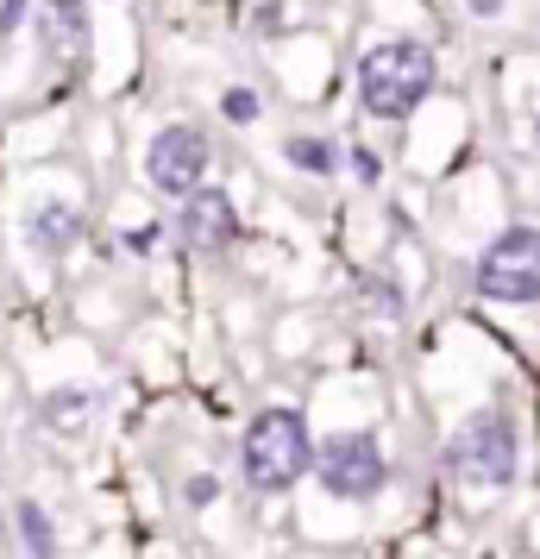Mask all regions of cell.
Returning a JSON list of instances; mask_svg holds the SVG:
<instances>
[{"label": "cell", "mask_w": 540, "mask_h": 559, "mask_svg": "<svg viewBox=\"0 0 540 559\" xmlns=\"http://www.w3.org/2000/svg\"><path fill=\"white\" fill-rule=\"evenodd\" d=\"M284 157L302 170V177H334L339 170V145L334 139H314V132H296V139L284 145Z\"/></svg>", "instance_id": "cell-11"}, {"label": "cell", "mask_w": 540, "mask_h": 559, "mask_svg": "<svg viewBox=\"0 0 540 559\" xmlns=\"http://www.w3.org/2000/svg\"><path fill=\"white\" fill-rule=\"evenodd\" d=\"M352 177H359V182H377V177H384V164H377V152H364V145H352Z\"/></svg>", "instance_id": "cell-14"}, {"label": "cell", "mask_w": 540, "mask_h": 559, "mask_svg": "<svg viewBox=\"0 0 540 559\" xmlns=\"http://www.w3.org/2000/svg\"><path fill=\"white\" fill-rule=\"evenodd\" d=\"M26 7H32V0H0V32H20Z\"/></svg>", "instance_id": "cell-16"}, {"label": "cell", "mask_w": 540, "mask_h": 559, "mask_svg": "<svg viewBox=\"0 0 540 559\" xmlns=\"http://www.w3.org/2000/svg\"><path fill=\"white\" fill-rule=\"evenodd\" d=\"M515 465H521V440H515V421L503 408H478L446 440V472L471 490H503L515 478Z\"/></svg>", "instance_id": "cell-3"}, {"label": "cell", "mask_w": 540, "mask_h": 559, "mask_svg": "<svg viewBox=\"0 0 540 559\" xmlns=\"http://www.w3.org/2000/svg\"><path fill=\"white\" fill-rule=\"evenodd\" d=\"M471 283L484 302H540V227H503L478 252Z\"/></svg>", "instance_id": "cell-4"}, {"label": "cell", "mask_w": 540, "mask_h": 559, "mask_svg": "<svg viewBox=\"0 0 540 559\" xmlns=\"http://www.w3.org/2000/svg\"><path fill=\"white\" fill-rule=\"evenodd\" d=\"M95 415H101V396H95L88 383H63V390H45V403H38V428L76 440V433H88Z\"/></svg>", "instance_id": "cell-8"}, {"label": "cell", "mask_w": 540, "mask_h": 559, "mask_svg": "<svg viewBox=\"0 0 540 559\" xmlns=\"http://www.w3.org/2000/svg\"><path fill=\"white\" fill-rule=\"evenodd\" d=\"M207 164H214V145H207L202 127H189V120H177V127H164L145 145V177H152L157 195H177V202H189L195 189H207Z\"/></svg>", "instance_id": "cell-6"}, {"label": "cell", "mask_w": 540, "mask_h": 559, "mask_svg": "<svg viewBox=\"0 0 540 559\" xmlns=\"http://www.w3.org/2000/svg\"><path fill=\"white\" fill-rule=\"evenodd\" d=\"M434 95V51L415 38H389L359 57V102L377 120H409Z\"/></svg>", "instance_id": "cell-2"}, {"label": "cell", "mask_w": 540, "mask_h": 559, "mask_svg": "<svg viewBox=\"0 0 540 559\" xmlns=\"http://www.w3.org/2000/svg\"><path fill=\"white\" fill-rule=\"evenodd\" d=\"M521 559H540V554H521Z\"/></svg>", "instance_id": "cell-20"}, {"label": "cell", "mask_w": 540, "mask_h": 559, "mask_svg": "<svg viewBox=\"0 0 540 559\" xmlns=\"http://www.w3.org/2000/svg\"><path fill=\"white\" fill-rule=\"evenodd\" d=\"M214 490H220L214 478H189V484H182V503H189V509H202V503H214Z\"/></svg>", "instance_id": "cell-15"}, {"label": "cell", "mask_w": 540, "mask_h": 559, "mask_svg": "<svg viewBox=\"0 0 540 559\" xmlns=\"http://www.w3.org/2000/svg\"><path fill=\"white\" fill-rule=\"evenodd\" d=\"M82 233H88V221H82V207L76 202H38L26 214V239L38 246L45 258H57V252H70Z\"/></svg>", "instance_id": "cell-9"}, {"label": "cell", "mask_w": 540, "mask_h": 559, "mask_svg": "<svg viewBox=\"0 0 540 559\" xmlns=\"http://www.w3.org/2000/svg\"><path fill=\"white\" fill-rule=\"evenodd\" d=\"M7 534H13V522H7V509H0V547H7Z\"/></svg>", "instance_id": "cell-18"}, {"label": "cell", "mask_w": 540, "mask_h": 559, "mask_svg": "<svg viewBox=\"0 0 540 559\" xmlns=\"http://www.w3.org/2000/svg\"><path fill=\"white\" fill-rule=\"evenodd\" d=\"M220 114H227L232 127H252L257 114H264V102H257V88H227L220 95Z\"/></svg>", "instance_id": "cell-13"}, {"label": "cell", "mask_w": 540, "mask_h": 559, "mask_svg": "<svg viewBox=\"0 0 540 559\" xmlns=\"http://www.w3.org/2000/svg\"><path fill=\"white\" fill-rule=\"evenodd\" d=\"M177 239L189 252H227L232 239H239V207H232V195L195 189V195L177 207Z\"/></svg>", "instance_id": "cell-7"}, {"label": "cell", "mask_w": 540, "mask_h": 559, "mask_svg": "<svg viewBox=\"0 0 540 559\" xmlns=\"http://www.w3.org/2000/svg\"><path fill=\"white\" fill-rule=\"evenodd\" d=\"M314 478H321V490L339 497V503H371L389 484V459H384V447L359 428L327 433V440L314 447Z\"/></svg>", "instance_id": "cell-5"}, {"label": "cell", "mask_w": 540, "mask_h": 559, "mask_svg": "<svg viewBox=\"0 0 540 559\" xmlns=\"http://www.w3.org/2000/svg\"><path fill=\"white\" fill-rule=\"evenodd\" d=\"M465 7H471L478 20H490V13H503V0H465Z\"/></svg>", "instance_id": "cell-17"}, {"label": "cell", "mask_w": 540, "mask_h": 559, "mask_svg": "<svg viewBox=\"0 0 540 559\" xmlns=\"http://www.w3.org/2000/svg\"><path fill=\"white\" fill-rule=\"evenodd\" d=\"M314 472V433L302 421V408H264L239 433V478L257 497H284Z\"/></svg>", "instance_id": "cell-1"}, {"label": "cell", "mask_w": 540, "mask_h": 559, "mask_svg": "<svg viewBox=\"0 0 540 559\" xmlns=\"http://www.w3.org/2000/svg\"><path fill=\"white\" fill-rule=\"evenodd\" d=\"M13 528L26 534L32 559H57V528H51V515H45V503H20L13 509Z\"/></svg>", "instance_id": "cell-12"}, {"label": "cell", "mask_w": 540, "mask_h": 559, "mask_svg": "<svg viewBox=\"0 0 540 559\" xmlns=\"http://www.w3.org/2000/svg\"><path fill=\"white\" fill-rule=\"evenodd\" d=\"M38 26H45V45H57V51H76L82 38H88V0H45Z\"/></svg>", "instance_id": "cell-10"}, {"label": "cell", "mask_w": 540, "mask_h": 559, "mask_svg": "<svg viewBox=\"0 0 540 559\" xmlns=\"http://www.w3.org/2000/svg\"><path fill=\"white\" fill-rule=\"evenodd\" d=\"M535 145H540V102H535Z\"/></svg>", "instance_id": "cell-19"}]
</instances>
